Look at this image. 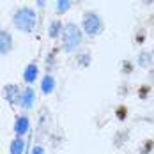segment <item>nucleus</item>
<instances>
[{
    "instance_id": "f257e3e1",
    "label": "nucleus",
    "mask_w": 154,
    "mask_h": 154,
    "mask_svg": "<svg viewBox=\"0 0 154 154\" xmlns=\"http://www.w3.org/2000/svg\"><path fill=\"white\" fill-rule=\"evenodd\" d=\"M35 23H37V14L35 11L29 7V5H21L18 7L13 14V25H14L16 30L23 32V34H30L35 29Z\"/></svg>"
},
{
    "instance_id": "f03ea898",
    "label": "nucleus",
    "mask_w": 154,
    "mask_h": 154,
    "mask_svg": "<svg viewBox=\"0 0 154 154\" xmlns=\"http://www.w3.org/2000/svg\"><path fill=\"white\" fill-rule=\"evenodd\" d=\"M83 41V34H82V29L76 27L75 23H67L64 29H62V50L71 53L80 48Z\"/></svg>"
},
{
    "instance_id": "7ed1b4c3",
    "label": "nucleus",
    "mask_w": 154,
    "mask_h": 154,
    "mask_svg": "<svg viewBox=\"0 0 154 154\" xmlns=\"http://www.w3.org/2000/svg\"><path fill=\"white\" fill-rule=\"evenodd\" d=\"M82 27H83V32L89 34V35H97L99 32L103 30V21L97 13L94 11H89L85 13L83 18H82Z\"/></svg>"
},
{
    "instance_id": "20e7f679",
    "label": "nucleus",
    "mask_w": 154,
    "mask_h": 154,
    "mask_svg": "<svg viewBox=\"0 0 154 154\" xmlns=\"http://www.w3.org/2000/svg\"><path fill=\"white\" fill-rule=\"evenodd\" d=\"M20 96H21V89L16 85V83H7V85H4V89H2V97L9 103V105H18L20 103Z\"/></svg>"
},
{
    "instance_id": "39448f33",
    "label": "nucleus",
    "mask_w": 154,
    "mask_h": 154,
    "mask_svg": "<svg viewBox=\"0 0 154 154\" xmlns=\"http://www.w3.org/2000/svg\"><path fill=\"white\" fill-rule=\"evenodd\" d=\"M34 103H35V91L32 89V85H27L23 91H21V96H20V108L23 110V112H27V110H30L34 106Z\"/></svg>"
},
{
    "instance_id": "423d86ee",
    "label": "nucleus",
    "mask_w": 154,
    "mask_h": 154,
    "mask_svg": "<svg viewBox=\"0 0 154 154\" xmlns=\"http://www.w3.org/2000/svg\"><path fill=\"white\" fill-rule=\"evenodd\" d=\"M29 129H30V119H29V115H25V113L18 115L14 119V124H13L14 135L16 137H25L29 133Z\"/></svg>"
},
{
    "instance_id": "0eeeda50",
    "label": "nucleus",
    "mask_w": 154,
    "mask_h": 154,
    "mask_svg": "<svg viewBox=\"0 0 154 154\" xmlns=\"http://www.w3.org/2000/svg\"><path fill=\"white\" fill-rule=\"evenodd\" d=\"M13 48H14V39H13V35L7 30L0 29V55H2V57H4V55H9V53L13 51Z\"/></svg>"
},
{
    "instance_id": "6e6552de",
    "label": "nucleus",
    "mask_w": 154,
    "mask_h": 154,
    "mask_svg": "<svg viewBox=\"0 0 154 154\" xmlns=\"http://www.w3.org/2000/svg\"><path fill=\"white\" fill-rule=\"evenodd\" d=\"M37 76H39V66H37L35 62L27 64L25 69H23V82L29 83V85H32V83L37 80Z\"/></svg>"
},
{
    "instance_id": "1a4fd4ad",
    "label": "nucleus",
    "mask_w": 154,
    "mask_h": 154,
    "mask_svg": "<svg viewBox=\"0 0 154 154\" xmlns=\"http://www.w3.org/2000/svg\"><path fill=\"white\" fill-rule=\"evenodd\" d=\"M53 91H55V78L51 76V75H45V76L41 78V92L48 96Z\"/></svg>"
},
{
    "instance_id": "9d476101",
    "label": "nucleus",
    "mask_w": 154,
    "mask_h": 154,
    "mask_svg": "<svg viewBox=\"0 0 154 154\" xmlns=\"http://www.w3.org/2000/svg\"><path fill=\"white\" fill-rule=\"evenodd\" d=\"M25 151V140L23 137H14L9 143V154H23Z\"/></svg>"
},
{
    "instance_id": "9b49d317",
    "label": "nucleus",
    "mask_w": 154,
    "mask_h": 154,
    "mask_svg": "<svg viewBox=\"0 0 154 154\" xmlns=\"http://www.w3.org/2000/svg\"><path fill=\"white\" fill-rule=\"evenodd\" d=\"M62 23L59 20H51L50 21V27H48V35H50V39H57L59 35H62Z\"/></svg>"
},
{
    "instance_id": "f8f14e48",
    "label": "nucleus",
    "mask_w": 154,
    "mask_h": 154,
    "mask_svg": "<svg viewBox=\"0 0 154 154\" xmlns=\"http://www.w3.org/2000/svg\"><path fill=\"white\" fill-rule=\"evenodd\" d=\"M137 62H138L140 67H149V66L152 64V55H151L149 51H140Z\"/></svg>"
},
{
    "instance_id": "ddd939ff",
    "label": "nucleus",
    "mask_w": 154,
    "mask_h": 154,
    "mask_svg": "<svg viewBox=\"0 0 154 154\" xmlns=\"http://www.w3.org/2000/svg\"><path fill=\"white\" fill-rule=\"evenodd\" d=\"M115 117H117L119 122H124L128 119V106L126 105H119V106L115 108Z\"/></svg>"
},
{
    "instance_id": "4468645a",
    "label": "nucleus",
    "mask_w": 154,
    "mask_h": 154,
    "mask_svg": "<svg viewBox=\"0 0 154 154\" xmlns=\"http://www.w3.org/2000/svg\"><path fill=\"white\" fill-rule=\"evenodd\" d=\"M69 7H71V0H57L55 4V9L59 14H64L66 11H69Z\"/></svg>"
},
{
    "instance_id": "2eb2a0df",
    "label": "nucleus",
    "mask_w": 154,
    "mask_h": 154,
    "mask_svg": "<svg viewBox=\"0 0 154 154\" xmlns=\"http://www.w3.org/2000/svg\"><path fill=\"white\" fill-rule=\"evenodd\" d=\"M151 91H152V85H149V83H147V85H142L138 89V97L140 99H147L149 94H151Z\"/></svg>"
},
{
    "instance_id": "dca6fc26",
    "label": "nucleus",
    "mask_w": 154,
    "mask_h": 154,
    "mask_svg": "<svg viewBox=\"0 0 154 154\" xmlns=\"http://www.w3.org/2000/svg\"><path fill=\"white\" fill-rule=\"evenodd\" d=\"M78 64H80V66H83V67L91 66V53H89V51L80 53V55H78Z\"/></svg>"
},
{
    "instance_id": "f3484780",
    "label": "nucleus",
    "mask_w": 154,
    "mask_h": 154,
    "mask_svg": "<svg viewBox=\"0 0 154 154\" xmlns=\"http://www.w3.org/2000/svg\"><path fill=\"white\" fill-rule=\"evenodd\" d=\"M121 71H122L124 75H131V73H133V62L131 60H122V64H121Z\"/></svg>"
},
{
    "instance_id": "a211bd4d",
    "label": "nucleus",
    "mask_w": 154,
    "mask_h": 154,
    "mask_svg": "<svg viewBox=\"0 0 154 154\" xmlns=\"http://www.w3.org/2000/svg\"><path fill=\"white\" fill-rule=\"evenodd\" d=\"M154 149V140H145L143 145H142V154H151V151Z\"/></svg>"
},
{
    "instance_id": "6ab92c4d",
    "label": "nucleus",
    "mask_w": 154,
    "mask_h": 154,
    "mask_svg": "<svg viewBox=\"0 0 154 154\" xmlns=\"http://www.w3.org/2000/svg\"><path fill=\"white\" fill-rule=\"evenodd\" d=\"M135 43H137V45H142V43H145V30H143V29L137 32V35H135Z\"/></svg>"
},
{
    "instance_id": "aec40b11",
    "label": "nucleus",
    "mask_w": 154,
    "mask_h": 154,
    "mask_svg": "<svg viewBox=\"0 0 154 154\" xmlns=\"http://www.w3.org/2000/svg\"><path fill=\"white\" fill-rule=\"evenodd\" d=\"M30 154H45V149L41 147V145H35L34 149H32V152Z\"/></svg>"
},
{
    "instance_id": "412c9836",
    "label": "nucleus",
    "mask_w": 154,
    "mask_h": 154,
    "mask_svg": "<svg viewBox=\"0 0 154 154\" xmlns=\"http://www.w3.org/2000/svg\"><path fill=\"white\" fill-rule=\"evenodd\" d=\"M149 76H151V80H154V69H151V73H149Z\"/></svg>"
},
{
    "instance_id": "4be33fe9",
    "label": "nucleus",
    "mask_w": 154,
    "mask_h": 154,
    "mask_svg": "<svg viewBox=\"0 0 154 154\" xmlns=\"http://www.w3.org/2000/svg\"><path fill=\"white\" fill-rule=\"evenodd\" d=\"M37 4H39V5L43 7V5H45V0H37Z\"/></svg>"
}]
</instances>
